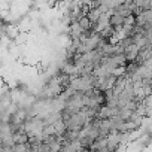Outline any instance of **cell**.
<instances>
[{"instance_id":"1","label":"cell","mask_w":152,"mask_h":152,"mask_svg":"<svg viewBox=\"0 0 152 152\" xmlns=\"http://www.w3.org/2000/svg\"><path fill=\"white\" fill-rule=\"evenodd\" d=\"M139 54H140V48L137 46L136 42L130 43V45L125 48V51H124V55H125L127 61H136V58L139 57Z\"/></svg>"},{"instance_id":"2","label":"cell","mask_w":152,"mask_h":152,"mask_svg":"<svg viewBox=\"0 0 152 152\" xmlns=\"http://www.w3.org/2000/svg\"><path fill=\"white\" fill-rule=\"evenodd\" d=\"M109 26L113 27L115 31L119 30V28L124 26V17L119 15V14H116V12H112V14H110V18H109Z\"/></svg>"},{"instance_id":"3","label":"cell","mask_w":152,"mask_h":152,"mask_svg":"<svg viewBox=\"0 0 152 152\" xmlns=\"http://www.w3.org/2000/svg\"><path fill=\"white\" fill-rule=\"evenodd\" d=\"M78 24H79V27L82 28V31H93L94 30V24L88 20V17L87 15H84L82 18H79V21H78Z\"/></svg>"}]
</instances>
